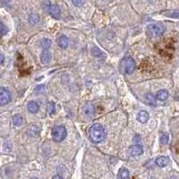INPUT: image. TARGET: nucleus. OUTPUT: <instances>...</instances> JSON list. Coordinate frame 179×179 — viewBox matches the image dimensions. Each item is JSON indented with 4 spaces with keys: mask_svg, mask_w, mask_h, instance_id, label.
<instances>
[{
    "mask_svg": "<svg viewBox=\"0 0 179 179\" xmlns=\"http://www.w3.org/2000/svg\"><path fill=\"white\" fill-rule=\"evenodd\" d=\"M89 138L94 143H100L104 141L106 137V132L104 127L100 124H95L89 129Z\"/></svg>",
    "mask_w": 179,
    "mask_h": 179,
    "instance_id": "1",
    "label": "nucleus"
},
{
    "mask_svg": "<svg viewBox=\"0 0 179 179\" xmlns=\"http://www.w3.org/2000/svg\"><path fill=\"white\" fill-rule=\"evenodd\" d=\"M136 68V63L132 57H124L120 62V70L122 73L131 74Z\"/></svg>",
    "mask_w": 179,
    "mask_h": 179,
    "instance_id": "2",
    "label": "nucleus"
},
{
    "mask_svg": "<svg viewBox=\"0 0 179 179\" xmlns=\"http://www.w3.org/2000/svg\"><path fill=\"white\" fill-rule=\"evenodd\" d=\"M165 25L161 23H155L148 25L147 27V34L151 38H157L165 32Z\"/></svg>",
    "mask_w": 179,
    "mask_h": 179,
    "instance_id": "3",
    "label": "nucleus"
},
{
    "mask_svg": "<svg viewBox=\"0 0 179 179\" xmlns=\"http://www.w3.org/2000/svg\"><path fill=\"white\" fill-rule=\"evenodd\" d=\"M51 136L52 139L57 143L63 142L66 137V129L62 125L54 126L51 131Z\"/></svg>",
    "mask_w": 179,
    "mask_h": 179,
    "instance_id": "4",
    "label": "nucleus"
},
{
    "mask_svg": "<svg viewBox=\"0 0 179 179\" xmlns=\"http://www.w3.org/2000/svg\"><path fill=\"white\" fill-rule=\"evenodd\" d=\"M45 8L49 12V14L54 17L55 19H59L61 16V10L59 7L56 4H52L51 2H45L44 3Z\"/></svg>",
    "mask_w": 179,
    "mask_h": 179,
    "instance_id": "5",
    "label": "nucleus"
},
{
    "mask_svg": "<svg viewBox=\"0 0 179 179\" xmlns=\"http://www.w3.org/2000/svg\"><path fill=\"white\" fill-rule=\"evenodd\" d=\"M11 100V95L10 92L7 91V89L2 87L0 89V105L4 106L7 104Z\"/></svg>",
    "mask_w": 179,
    "mask_h": 179,
    "instance_id": "6",
    "label": "nucleus"
},
{
    "mask_svg": "<svg viewBox=\"0 0 179 179\" xmlns=\"http://www.w3.org/2000/svg\"><path fill=\"white\" fill-rule=\"evenodd\" d=\"M83 112H84V115L86 116H88L90 118L93 117L94 114H95V108H94L93 104L92 102H87L83 108Z\"/></svg>",
    "mask_w": 179,
    "mask_h": 179,
    "instance_id": "7",
    "label": "nucleus"
},
{
    "mask_svg": "<svg viewBox=\"0 0 179 179\" xmlns=\"http://www.w3.org/2000/svg\"><path fill=\"white\" fill-rule=\"evenodd\" d=\"M143 153V148L140 145V144H135V145H132L129 148V154L131 156H140Z\"/></svg>",
    "mask_w": 179,
    "mask_h": 179,
    "instance_id": "8",
    "label": "nucleus"
},
{
    "mask_svg": "<svg viewBox=\"0 0 179 179\" xmlns=\"http://www.w3.org/2000/svg\"><path fill=\"white\" fill-rule=\"evenodd\" d=\"M150 119V115L147 111L145 110H141L138 115H137V120L142 123V124H145L148 122V120Z\"/></svg>",
    "mask_w": 179,
    "mask_h": 179,
    "instance_id": "9",
    "label": "nucleus"
},
{
    "mask_svg": "<svg viewBox=\"0 0 179 179\" xmlns=\"http://www.w3.org/2000/svg\"><path fill=\"white\" fill-rule=\"evenodd\" d=\"M155 163H156V165L158 167H166V166L168 165V163H169V158L168 157H165V156L159 157V158L156 159Z\"/></svg>",
    "mask_w": 179,
    "mask_h": 179,
    "instance_id": "10",
    "label": "nucleus"
},
{
    "mask_svg": "<svg viewBox=\"0 0 179 179\" xmlns=\"http://www.w3.org/2000/svg\"><path fill=\"white\" fill-rule=\"evenodd\" d=\"M40 61L42 64L44 65H48L50 63L51 61V54L48 51V50H45L41 53L40 55Z\"/></svg>",
    "mask_w": 179,
    "mask_h": 179,
    "instance_id": "11",
    "label": "nucleus"
},
{
    "mask_svg": "<svg viewBox=\"0 0 179 179\" xmlns=\"http://www.w3.org/2000/svg\"><path fill=\"white\" fill-rule=\"evenodd\" d=\"M57 44L61 49H66L68 47V38L65 35L60 36L57 39Z\"/></svg>",
    "mask_w": 179,
    "mask_h": 179,
    "instance_id": "12",
    "label": "nucleus"
},
{
    "mask_svg": "<svg viewBox=\"0 0 179 179\" xmlns=\"http://www.w3.org/2000/svg\"><path fill=\"white\" fill-rule=\"evenodd\" d=\"M168 96H169L168 92L167 91V90L162 89V90H159V91L157 92V96H156V97H157V99H158L159 100H160V101H165V100H167Z\"/></svg>",
    "mask_w": 179,
    "mask_h": 179,
    "instance_id": "13",
    "label": "nucleus"
},
{
    "mask_svg": "<svg viewBox=\"0 0 179 179\" xmlns=\"http://www.w3.org/2000/svg\"><path fill=\"white\" fill-rule=\"evenodd\" d=\"M27 108H28V111L32 113V114H35L39 111V106L37 102L35 101H31L28 103V106H27Z\"/></svg>",
    "mask_w": 179,
    "mask_h": 179,
    "instance_id": "14",
    "label": "nucleus"
},
{
    "mask_svg": "<svg viewBox=\"0 0 179 179\" xmlns=\"http://www.w3.org/2000/svg\"><path fill=\"white\" fill-rule=\"evenodd\" d=\"M129 176H130V172L126 168H121L117 175L118 179H129Z\"/></svg>",
    "mask_w": 179,
    "mask_h": 179,
    "instance_id": "15",
    "label": "nucleus"
},
{
    "mask_svg": "<svg viewBox=\"0 0 179 179\" xmlns=\"http://www.w3.org/2000/svg\"><path fill=\"white\" fill-rule=\"evenodd\" d=\"M29 22L33 25H39L40 23V17L37 14H31L29 16Z\"/></svg>",
    "mask_w": 179,
    "mask_h": 179,
    "instance_id": "16",
    "label": "nucleus"
},
{
    "mask_svg": "<svg viewBox=\"0 0 179 179\" xmlns=\"http://www.w3.org/2000/svg\"><path fill=\"white\" fill-rule=\"evenodd\" d=\"M145 100H146V103L150 106H155L156 105V99H155L154 95L151 93H148L145 95Z\"/></svg>",
    "mask_w": 179,
    "mask_h": 179,
    "instance_id": "17",
    "label": "nucleus"
},
{
    "mask_svg": "<svg viewBox=\"0 0 179 179\" xmlns=\"http://www.w3.org/2000/svg\"><path fill=\"white\" fill-rule=\"evenodd\" d=\"M51 46V40L49 39H42L40 40V47L44 49L48 50Z\"/></svg>",
    "mask_w": 179,
    "mask_h": 179,
    "instance_id": "18",
    "label": "nucleus"
},
{
    "mask_svg": "<svg viewBox=\"0 0 179 179\" xmlns=\"http://www.w3.org/2000/svg\"><path fill=\"white\" fill-rule=\"evenodd\" d=\"M23 123V118L21 115H15L13 117V124L16 126H20Z\"/></svg>",
    "mask_w": 179,
    "mask_h": 179,
    "instance_id": "19",
    "label": "nucleus"
},
{
    "mask_svg": "<svg viewBox=\"0 0 179 179\" xmlns=\"http://www.w3.org/2000/svg\"><path fill=\"white\" fill-rule=\"evenodd\" d=\"M92 54H93V56L94 57H98V58H105V54L102 52V51H100L98 48H94V49H92Z\"/></svg>",
    "mask_w": 179,
    "mask_h": 179,
    "instance_id": "20",
    "label": "nucleus"
},
{
    "mask_svg": "<svg viewBox=\"0 0 179 179\" xmlns=\"http://www.w3.org/2000/svg\"><path fill=\"white\" fill-rule=\"evenodd\" d=\"M47 109H48V113L49 115H52L55 113L56 111V107H55V104L53 102H49L48 103V106H47Z\"/></svg>",
    "mask_w": 179,
    "mask_h": 179,
    "instance_id": "21",
    "label": "nucleus"
},
{
    "mask_svg": "<svg viewBox=\"0 0 179 179\" xmlns=\"http://www.w3.org/2000/svg\"><path fill=\"white\" fill-rule=\"evenodd\" d=\"M169 137H168V134L167 133H163L162 135L160 136V143L161 145H165L168 143Z\"/></svg>",
    "mask_w": 179,
    "mask_h": 179,
    "instance_id": "22",
    "label": "nucleus"
},
{
    "mask_svg": "<svg viewBox=\"0 0 179 179\" xmlns=\"http://www.w3.org/2000/svg\"><path fill=\"white\" fill-rule=\"evenodd\" d=\"M168 17H172V18H179V11H170V12H167L166 15Z\"/></svg>",
    "mask_w": 179,
    "mask_h": 179,
    "instance_id": "23",
    "label": "nucleus"
},
{
    "mask_svg": "<svg viewBox=\"0 0 179 179\" xmlns=\"http://www.w3.org/2000/svg\"><path fill=\"white\" fill-rule=\"evenodd\" d=\"M35 129H37V126L36 125H31V127L28 128V132H27L30 134V135H31V136H35L36 134L39 132H36Z\"/></svg>",
    "mask_w": 179,
    "mask_h": 179,
    "instance_id": "24",
    "label": "nucleus"
},
{
    "mask_svg": "<svg viewBox=\"0 0 179 179\" xmlns=\"http://www.w3.org/2000/svg\"><path fill=\"white\" fill-rule=\"evenodd\" d=\"M0 31H1V35H2V36L6 35V34L7 33V31H8L7 28L5 26V24H4L2 22L0 23Z\"/></svg>",
    "mask_w": 179,
    "mask_h": 179,
    "instance_id": "25",
    "label": "nucleus"
},
{
    "mask_svg": "<svg viewBox=\"0 0 179 179\" xmlns=\"http://www.w3.org/2000/svg\"><path fill=\"white\" fill-rule=\"evenodd\" d=\"M73 4L75 5V6H81V5L83 4V2L82 1H73Z\"/></svg>",
    "mask_w": 179,
    "mask_h": 179,
    "instance_id": "26",
    "label": "nucleus"
},
{
    "mask_svg": "<svg viewBox=\"0 0 179 179\" xmlns=\"http://www.w3.org/2000/svg\"><path fill=\"white\" fill-rule=\"evenodd\" d=\"M52 179H63V177L61 175H56L55 176H53Z\"/></svg>",
    "mask_w": 179,
    "mask_h": 179,
    "instance_id": "27",
    "label": "nucleus"
},
{
    "mask_svg": "<svg viewBox=\"0 0 179 179\" xmlns=\"http://www.w3.org/2000/svg\"><path fill=\"white\" fill-rule=\"evenodd\" d=\"M3 63H4V56L1 55V64L3 65Z\"/></svg>",
    "mask_w": 179,
    "mask_h": 179,
    "instance_id": "28",
    "label": "nucleus"
},
{
    "mask_svg": "<svg viewBox=\"0 0 179 179\" xmlns=\"http://www.w3.org/2000/svg\"><path fill=\"white\" fill-rule=\"evenodd\" d=\"M31 179H37V178H31Z\"/></svg>",
    "mask_w": 179,
    "mask_h": 179,
    "instance_id": "29",
    "label": "nucleus"
}]
</instances>
